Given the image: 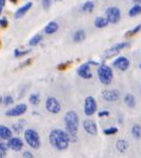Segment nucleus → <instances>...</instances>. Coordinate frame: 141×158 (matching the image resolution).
I'll use <instances>...</instances> for the list:
<instances>
[{
    "label": "nucleus",
    "mask_w": 141,
    "mask_h": 158,
    "mask_svg": "<svg viewBox=\"0 0 141 158\" xmlns=\"http://www.w3.org/2000/svg\"><path fill=\"white\" fill-rule=\"evenodd\" d=\"M130 65H131V62L124 56H119L113 61V67L120 71H127L130 68Z\"/></svg>",
    "instance_id": "6e6552de"
},
{
    "label": "nucleus",
    "mask_w": 141,
    "mask_h": 158,
    "mask_svg": "<svg viewBox=\"0 0 141 158\" xmlns=\"http://www.w3.org/2000/svg\"><path fill=\"white\" fill-rule=\"evenodd\" d=\"M83 127L84 130L86 131V133H88L89 135L95 136L97 135L98 129H97V125L94 120L92 119H85L83 122Z\"/></svg>",
    "instance_id": "f8f14e48"
},
{
    "label": "nucleus",
    "mask_w": 141,
    "mask_h": 158,
    "mask_svg": "<svg viewBox=\"0 0 141 158\" xmlns=\"http://www.w3.org/2000/svg\"><path fill=\"white\" fill-rule=\"evenodd\" d=\"M141 14V5L140 4H134L131 9L129 10V16L130 17H137Z\"/></svg>",
    "instance_id": "b1692460"
},
{
    "label": "nucleus",
    "mask_w": 141,
    "mask_h": 158,
    "mask_svg": "<svg viewBox=\"0 0 141 158\" xmlns=\"http://www.w3.org/2000/svg\"><path fill=\"white\" fill-rule=\"evenodd\" d=\"M97 111V103L93 96L88 95L84 102V113L86 116H92Z\"/></svg>",
    "instance_id": "423d86ee"
},
{
    "label": "nucleus",
    "mask_w": 141,
    "mask_h": 158,
    "mask_svg": "<svg viewBox=\"0 0 141 158\" xmlns=\"http://www.w3.org/2000/svg\"><path fill=\"white\" fill-rule=\"evenodd\" d=\"M58 29V24L55 21H50V22L45 26L44 28V33L47 35H52L54 33H57Z\"/></svg>",
    "instance_id": "a211bd4d"
},
{
    "label": "nucleus",
    "mask_w": 141,
    "mask_h": 158,
    "mask_svg": "<svg viewBox=\"0 0 141 158\" xmlns=\"http://www.w3.org/2000/svg\"><path fill=\"white\" fill-rule=\"evenodd\" d=\"M140 93H141V85H140Z\"/></svg>",
    "instance_id": "c03bdc74"
},
{
    "label": "nucleus",
    "mask_w": 141,
    "mask_h": 158,
    "mask_svg": "<svg viewBox=\"0 0 141 158\" xmlns=\"http://www.w3.org/2000/svg\"><path fill=\"white\" fill-rule=\"evenodd\" d=\"M24 139L25 143L30 148L38 150L41 147V139H40L39 133L34 129H26L24 130Z\"/></svg>",
    "instance_id": "20e7f679"
},
{
    "label": "nucleus",
    "mask_w": 141,
    "mask_h": 158,
    "mask_svg": "<svg viewBox=\"0 0 141 158\" xmlns=\"http://www.w3.org/2000/svg\"><path fill=\"white\" fill-rule=\"evenodd\" d=\"M7 25H9V22H7L6 20H5V19H0V26H1V27L5 28V27H7Z\"/></svg>",
    "instance_id": "f704fd0d"
},
{
    "label": "nucleus",
    "mask_w": 141,
    "mask_h": 158,
    "mask_svg": "<svg viewBox=\"0 0 141 158\" xmlns=\"http://www.w3.org/2000/svg\"><path fill=\"white\" fill-rule=\"evenodd\" d=\"M10 2H12V3H17V1L18 0H10Z\"/></svg>",
    "instance_id": "ea45409f"
},
{
    "label": "nucleus",
    "mask_w": 141,
    "mask_h": 158,
    "mask_svg": "<svg viewBox=\"0 0 141 158\" xmlns=\"http://www.w3.org/2000/svg\"><path fill=\"white\" fill-rule=\"evenodd\" d=\"M31 6H33V2H27V3H25L24 5H22V6L19 7V9L16 10L15 18L16 19H20V18H22L23 16H24L26 13L31 9Z\"/></svg>",
    "instance_id": "2eb2a0df"
},
{
    "label": "nucleus",
    "mask_w": 141,
    "mask_h": 158,
    "mask_svg": "<svg viewBox=\"0 0 141 158\" xmlns=\"http://www.w3.org/2000/svg\"><path fill=\"white\" fill-rule=\"evenodd\" d=\"M27 111V105L26 104H19V105H16L13 108L9 109L5 112V115L10 117H16V116H21Z\"/></svg>",
    "instance_id": "9b49d317"
},
{
    "label": "nucleus",
    "mask_w": 141,
    "mask_h": 158,
    "mask_svg": "<svg viewBox=\"0 0 141 158\" xmlns=\"http://www.w3.org/2000/svg\"><path fill=\"white\" fill-rule=\"evenodd\" d=\"M140 31H141V24H138L136 27H134L133 29H131V31H127L126 35H124V37H126V38H132V37H134L136 34L139 33Z\"/></svg>",
    "instance_id": "a878e982"
},
{
    "label": "nucleus",
    "mask_w": 141,
    "mask_h": 158,
    "mask_svg": "<svg viewBox=\"0 0 141 158\" xmlns=\"http://www.w3.org/2000/svg\"><path fill=\"white\" fill-rule=\"evenodd\" d=\"M64 122H65V129L67 134L70 137L71 141H75L78 138L79 126V117L75 111H68L66 112L64 116Z\"/></svg>",
    "instance_id": "f03ea898"
},
{
    "label": "nucleus",
    "mask_w": 141,
    "mask_h": 158,
    "mask_svg": "<svg viewBox=\"0 0 141 158\" xmlns=\"http://www.w3.org/2000/svg\"><path fill=\"white\" fill-rule=\"evenodd\" d=\"M97 77L103 85H105V86L110 85L114 79L112 67L107 64H100L99 67L97 68Z\"/></svg>",
    "instance_id": "7ed1b4c3"
},
{
    "label": "nucleus",
    "mask_w": 141,
    "mask_h": 158,
    "mask_svg": "<svg viewBox=\"0 0 141 158\" xmlns=\"http://www.w3.org/2000/svg\"><path fill=\"white\" fill-rule=\"evenodd\" d=\"M7 143H9V148L15 152H20L23 149V146H24L22 139L19 137H13V136L7 140Z\"/></svg>",
    "instance_id": "4468645a"
},
{
    "label": "nucleus",
    "mask_w": 141,
    "mask_h": 158,
    "mask_svg": "<svg viewBox=\"0 0 141 158\" xmlns=\"http://www.w3.org/2000/svg\"><path fill=\"white\" fill-rule=\"evenodd\" d=\"M41 41H42V35L37 34V35H34V37H31V39L29 40L28 44H29V46H37Z\"/></svg>",
    "instance_id": "393cba45"
},
{
    "label": "nucleus",
    "mask_w": 141,
    "mask_h": 158,
    "mask_svg": "<svg viewBox=\"0 0 141 158\" xmlns=\"http://www.w3.org/2000/svg\"><path fill=\"white\" fill-rule=\"evenodd\" d=\"M139 68L141 69V62H140V64H139Z\"/></svg>",
    "instance_id": "37998d69"
},
{
    "label": "nucleus",
    "mask_w": 141,
    "mask_h": 158,
    "mask_svg": "<svg viewBox=\"0 0 141 158\" xmlns=\"http://www.w3.org/2000/svg\"><path fill=\"white\" fill-rule=\"evenodd\" d=\"M1 12H2V6H0V15H1Z\"/></svg>",
    "instance_id": "79ce46f5"
},
{
    "label": "nucleus",
    "mask_w": 141,
    "mask_h": 158,
    "mask_svg": "<svg viewBox=\"0 0 141 158\" xmlns=\"http://www.w3.org/2000/svg\"><path fill=\"white\" fill-rule=\"evenodd\" d=\"M29 103L34 106H37L38 104L40 103V95L38 93H33V94L29 95V98H28Z\"/></svg>",
    "instance_id": "bb28decb"
},
{
    "label": "nucleus",
    "mask_w": 141,
    "mask_h": 158,
    "mask_svg": "<svg viewBox=\"0 0 141 158\" xmlns=\"http://www.w3.org/2000/svg\"><path fill=\"white\" fill-rule=\"evenodd\" d=\"M70 137L66 131L62 129H54L49 133V143L52 148L58 151H65L69 148L70 144Z\"/></svg>",
    "instance_id": "f257e3e1"
},
{
    "label": "nucleus",
    "mask_w": 141,
    "mask_h": 158,
    "mask_svg": "<svg viewBox=\"0 0 141 158\" xmlns=\"http://www.w3.org/2000/svg\"><path fill=\"white\" fill-rule=\"evenodd\" d=\"M130 45H131L130 44V42H120V43L114 45V46L110 47L109 49L106 50V52H105L106 58H112V57H114V56H117L122 49L127 48Z\"/></svg>",
    "instance_id": "1a4fd4ad"
},
{
    "label": "nucleus",
    "mask_w": 141,
    "mask_h": 158,
    "mask_svg": "<svg viewBox=\"0 0 141 158\" xmlns=\"http://www.w3.org/2000/svg\"><path fill=\"white\" fill-rule=\"evenodd\" d=\"M2 100H3V98H2V96L0 95V105H1V104H2Z\"/></svg>",
    "instance_id": "a19ab883"
},
{
    "label": "nucleus",
    "mask_w": 141,
    "mask_h": 158,
    "mask_svg": "<svg viewBox=\"0 0 141 158\" xmlns=\"http://www.w3.org/2000/svg\"><path fill=\"white\" fill-rule=\"evenodd\" d=\"M45 108L46 110L51 114H58L62 110V106H61L60 102L54 96H48L45 101Z\"/></svg>",
    "instance_id": "0eeeda50"
},
{
    "label": "nucleus",
    "mask_w": 141,
    "mask_h": 158,
    "mask_svg": "<svg viewBox=\"0 0 141 158\" xmlns=\"http://www.w3.org/2000/svg\"><path fill=\"white\" fill-rule=\"evenodd\" d=\"M105 17L107 18L109 23L117 24L121 19V10L117 6H109L105 10Z\"/></svg>",
    "instance_id": "39448f33"
},
{
    "label": "nucleus",
    "mask_w": 141,
    "mask_h": 158,
    "mask_svg": "<svg viewBox=\"0 0 141 158\" xmlns=\"http://www.w3.org/2000/svg\"><path fill=\"white\" fill-rule=\"evenodd\" d=\"M116 149L118 152L120 153H124L127 151V148H129V143L126 140V139H122V138H119L118 140L116 141Z\"/></svg>",
    "instance_id": "aec40b11"
},
{
    "label": "nucleus",
    "mask_w": 141,
    "mask_h": 158,
    "mask_svg": "<svg viewBox=\"0 0 141 158\" xmlns=\"http://www.w3.org/2000/svg\"><path fill=\"white\" fill-rule=\"evenodd\" d=\"M123 101L129 108H134V107H136V98H135V96L131 94V93H127L123 98Z\"/></svg>",
    "instance_id": "412c9836"
},
{
    "label": "nucleus",
    "mask_w": 141,
    "mask_h": 158,
    "mask_svg": "<svg viewBox=\"0 0 141 158\" xmlns=\"http://www.w3.org/2000/svg\"><path fill=\"white\" fill-rule=\"evenodd\" d=\"M30 52V50H24V52H21L20 49H15V52H14V55H15V57H17V58H20V57H23V56H25V55H27V53Z\"/></svg>",
    "instance_id": "c756f323"
},
{
    "label": "nucleus",
    "mask_w": 141,
    "mask_h": 158,
    "mask_svg": "<svg viewBox=\"0 0 141 158\" xmlns=\"http://www.w3.org/2000/svg\"><path fill=\"white\" fill-rule=\"evenodd\" d=\"M9 143H7L6 140H3V139L0 138V150H2V151L6 152L7 150H9Z\"/></svg>",
    "instance_id": "7c9ffc66"
},
{
    "label": "nucleus",
    "mask_w": 141,
    "mask_h": 158,
    "mask_svg": "<svg viewBox=\"0 0 141 158\" xmlns=\"http://www.w3.org/2000/svg\"><path fill=\"white\" fill-rule=\"evenodd\" d=\"M23 157H24V158H34V155H33L31 152L24 151V152H23Z\"/></svg>",
    "instance_id": "72a5a7b5"
},
{
    "label": "nucleus",
    "mask_w": 141,
    "mask_h": 158,
    "mask_svg": "<svg viewBox=\"0 0 141 158\" xmlns=\"http://www.w3.org/2000/svg\"><path fill=\"white\" fill-rule=\"evenodd\" d=\"M131 134L135 139H141V126L140 125H134L131 129Z\"/></svg>",
    "instance_id": "5701e85b"
},
{
    "label": "nucleus",
    "mask_w": 141,
    "mask_h": 158,
    "mask_svg": "<svg viewBox=\"0 0 141 158\" xmlns=\"http://www.w3.org/2000/svg\"><path fill=\"white\" fill-rule=\"evenodd\" d=\"M102 98L103 101L109 102V103H113V102L119 100L120 92L116 89H105L102 92Z\"/></svg>",
    "instance_id": "9d476101"
},
{
    "label": "nucleus",
    "mask_w": 141,
    "mask_h": 158,
    "mask_svg": "<svg viewBox=\"0 0 141 158\" xmlns=\"http://www.w3.org/2000/svg\"><path fill=\"white\" fill-rule=\"evenodd\" d=\"M5 154H6V152L2 151V150H0V158H4Z\"/></svg>",
    "instance_id": "e433bc0d"
},
{
    "label": "nucleus",
    "mask_w": 141,
    "mask_h": 158,
    "mask_svg": "<svg viewBox=\"0 0 141 158\" xmlns=\"http://www.w3.org/2000/svg\"><path fill=\"white\" fill-rule=\"evenodd\" d=\"M109 114H110V112L107 111V110H103V111H99L98 112V117H108Z\"/></svg>",
    "instance_id": "473e14b6"
},
{
    "label": "nucleus",
    "mask_w": 141,
    "mask_h": 158,
    "mask_svg": "<svg viewBox=\"0 0 141 158\" xmlns=\"http://www.w3.org/2000/svg\"><path fill=\"white\" fill-rule=\"evenodd\" d=\"M72 39H73V42H75V43H81V42H83L84 40L86 39V31H85L84 29H78V31L73 34Z\"/></svg>",
    "instance_id": "6ab92c4d"
},
{
    "label": "nucleus",
    "mask_w": 141,
    "mask_h": 158,
    "mask_svg": "<svg viewBox=\"0 0 141 158\" xmlns=\"http://www.w3.org/2000/svg\"><path fill=\"white\" fill-rule=\"evenodd\" d=\"M103 134L106 135H114L118 132V129L116 127H110V128H107V129H103Z\"/></svg>",
    "instance_id": "cd10ccee"
},
{
    "label": "nucleus",
    "mask_w": 141,
    "mask_h": 158,
    "mask_svg": "<svg viewBox=\"0 0 141 158\" xmlns=\"http://www.w3.org/2000/svg\"><path fill=\"white\" fill-rule=\"evenodd\" d=\"M13 103H14V98H13L12 95L4 96L3 100H2V104H4L5 106H10V105H12Z\"/></svg>",
    "instance_id": "c85d7f7f"
},
{
    "label": "nucleus",
    "mask_w": 141,
    "mask_h": 158,
    "mask_svg": "<svg viewBox=\"0 0 141 158\" xmlns=\"http://www.w3.org/2000/svg\"><path fill=\"white\" fill-rule=\"evenodd\" d=\"M67 66H68V64L63 63V64H61V65H58V69H61V70H62V69L67 68Z\"/></svg>",
    "instance_id": "c9c22d12"
},
{
    "label": "nucleus",
    "mask_w": 141,
    "mask_h": 158,
    "mask_svg": "<svg viewBox=\"0 0 141 158\" xmlns=\"http://www.w3.org/2000/svg\"><path fill=\"white\" fill-rule=\"evenodd\" d=\"M109 21L107 20L106 17H103V16H98V17L95 18L94 20V26L96 28H105L109 25Z\"/></svg>",
    "instance_id": "f3484780"
},
{
    "label": "nucleus",
    "mask_w": 141,
    "mask_h": 158,
    "mask_svg": "<svg viewBox=\"0 0 141 158\" xmlns=\"http://www.w3.org/2000/svg\"><path fill=\"white\" fill-rule=\"evenodd\" d=\"M12 136H13V131L9 127H6L4 125H0V138L7 141Z\"/></svg>",
    "instance_id": "dca6fc26"
},
{
    "label": "nucleus",
    "mask_w": 141,
    "mask_h": 158,
    "mask_svg": "<svg viewBox=\"0 0 141 158\" xmlns=\"http://www.w3.org/2000/svg\"><path fill=\"white\" fill-rule=\"evenodd\" d=\"M94 7H95L94 2L90 1V0H89V1H86L83 5H82L81 10L83 13H92L93 10H94Z\"/></svg>",
    "instance_id": "4be33fe9"
},
{
    "label": "nucleus",
    "mask_w": 141,
    "mask_h": 158,
    "mask_svg": "<svg viewBox=\"0 0 141 158\" xmlns=\"http://www.w3.org/2000/svg\"><path fill=\"white\" fill-rule=\"evenodd\" d=\"M133 2H134L135 4H140L141 5V0H133Z\"/></svg>",
    "instance_id": "58836bf2"
},
{
    "label": "nucleus",
    "mask_w": 141,
    "mask_h": 158,
    "mask_svg": "<svg viewBox=\"0 0 141 158\" xmlns=\"http://www.w3.org/2000/svg\"><path fill=\"white\" fill-rule=\"evenodd\" d=\"M5 1H6V0H0V6L3 7L5 4Z\"/></svg>",
    "instance_id": "4c0bfd02"
},
{
    "label": "nucleus",
    "mask_w": 141,
    "mask_h": 158,
    "mask_svg": "<svg viewBox=\"0 0 141 158\" xmlns=\"http://www.w3.org/2000/svg\"><path fill=\"white\" fill-rule=\"evenodd\" d=\"M52 0H42V5H43L44 10H48L51 6Z\"/></svg>",
    "instance_id": "2f4dec72"
},
{
    "label": "nucleus",
    "mask_w": 141,
    "mask_h": 158,
    "mask_svg": "<svg viewBox=\"0 0 141 158\" xmlns=\"http://www.w3.org/2000/svg\"><path fill=\"white\" fill-rule=\"evenodd\" d=\"M76 72H78L79 77H81L82 79H85V80H90V79H92V77H93L92 72L90 70V63L89 62L82 64V65L78 68V71Z\"/></svg>",
    "instance_id": "ddd939ff"
}]
</instances>
